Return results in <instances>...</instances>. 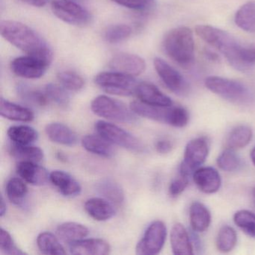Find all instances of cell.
<instances>
[{
    "label": "cell",
    "mask_w": 255,
    "mask_h": 255,
    "mask_svg": "<svg viewBox=\"0 0 255 255\" xmlns=\"http://www.w3.org/2000/svg\"><path fill=\"white\" fill-rule=\"evenodd\" d=\"M2 38L29 56L51 63L53 52L47 41L32 28L20 22L2 20L0 23Z\"/></svg>",
    "instance_id": "obj_1"
},
{
    "label": "cell",
    "mask_w": 255,
    "mask_h": 255,
    "mask_svg": "<svg viewBox=\"0 0 255 255\" xmlns=\"http://www.w3.org/2000/svg\"><path fill=\"white\" fill-rule=\"evenodd\" d=\"M195 33L203 41L224 55L233 68L237 71H246L240 59L243 47L231 34L209 25H198L195 27Z\"/></svg>",
    "instance_id": "obj_2"
},
{
    "label": "cell",
    "mask_w": 255,
    "mask_h": 255,
    "mask_svg": "<svg viewBox=\"0 0 255 255\" xmlns=\"http://www.w3.org/2000/svg\"><path fill=\"white\" fill-rule=\"evenodd\" d=\"M162 47L165 54L180 66L189 67L193 62V32L186 26H179L170 30L164 37Z\"/></svg>",
    "instance_id": "obj_3"
},
{
    "label": "cell",
    "mask_w": 255,
    "mask_h": 255,
    "mask_svg": "<svg viewBox=\"0 0 255 255\" xmlns=\"http://www.w3.org/2000/svg\"><path fill=\"white\" fill-rule=\"evenodd\" d=\"M91 109L96 116L108 120L122 123H133L136 115L123 103L106 95H100L93 100Z\"/></svg>",
    "instance_id": "obj_4"
},
{
    "label": "cell",
    "mask_w": 255,
    "mask_h": 255,
    "mask_svg": "<svg viewBox=\"0 0 255 255\" xmlns=\"http://www.w3.org/2000/svg\"><path fill=\"white\" fill-rule=\"evenodd\" d=\"M95 129L103 138L115 145L135 153L144 151L145 147L141 140L117 125L105 121H98L95 124Z\"/></svg>",
    "instance_id": "obj_5"
},
{
    "label": "cell",
    "mask_w": 255,
    "mask_h": 255,
    "mask_svg": "<svg viewBox=\"0 0 255 255\" xmlns=\"http://www.w3.org/2000/svg\"><path fill=\"white\" fill-rule=\"evenodd\" d=\"M95 83L107 94L123 97L135 94L138 85L132 76L116 71L100 73L95 77Z\"/></svg>",
    "instance_id": "obj_6"
},
{
    "label": "cell",
    "mask_w": 255,
    "mask_h": 255,
    "mask_svg": "<svg viewBox=\"0 0 255 255\" xmlns=\"http://www.w3.org/2000/svg\"><path fill=\"white\" fill-rule=\"evenodd\" d=\"M204 84L210 92L230 102L243 103L249 98L247 88L236 80L211 76L205 79Z\"/></svg>",
    "instance_id": "obj_7"
},
{
    "label": "cell",
    "mask_w": 255,
    "mask_h": 255,
    "mask_svg": "<svg viewBox=\"0 0 255 255\" xmlns=\"http://www.w3.org/2000/svg\"><path fill=\"white\" fill-rule=\"evenodd\" d=\"M209 142L204 137L194 138L186 144L183 161L180 167V175L189 178L195 170L205 162L209 154Z\"/></svg>",
    "instance_id": "obj_8"
},
{
    "label": "cell",
    "mask_w": 255,
    "mask_h": 255,
    "mask_svg": "<svg viewBox=\"0 0 255 255\" xmlns=\"http://www.w3.org/2000/svg\"><path fill=\"white\" fill-rule=\"evenodd\" d=\"M167 237V228L162 221L152 222L135 248L138 255H155L163 249Z\"/></svg>",
    "instance_id": "obj_9"
},
{
    "label": "cell",
    "mask_w": 255,
    "mask_h": 255,
    "mask_svg": "<svg viewBox=\"0 0 255 255\" xmlns=\"http://www.w3.org/2000/svg\"><path fill=\"white\" fill-rule=\"evenodd\" d=\"M53 14L65 23L77 26H84L92 21V15L80 4L65 0H55L52 2Z\"/></svg>",
    "instance_id": "obj_10"
},
{
    "label": "cell",
    "mask_w": 255,
    "mask_h": 255,
    "mask_svg": "<svg viewBox=\"0 0 255 255\" xmlns=\"http://www.w3.org/2000/svg\"><path fill=\"white\" fill-rule=\"evenodd\" d=\"M153 65L159 78L171 92L180 96L187 94L189 84L175 68L159 57L155 58Z\"/></svg>",
    "instance_id": "obj_11"
},
{
    "label": "cell",
    "mask_w": 255,
    "mask_h": 255,
    "mask_svg": "<svg viewBox=\"0 0 255 255\" xmlns=\"http://www.w3.org/2000/svg\"><path fill=\"white\" fill-rule=\"evenodd\" d=\"M50 64L32 56H20L11 62V68L15 75L25 79H38L44 75Z\"/></svg>",
    "instance_id": "obj_12"
},
{
    "label": "cell",
    "mask_w": 255,
    "mask_h": 255,
    "mask_svg": "<svg viewBox=\"0 0 255 255\" xmlns=\"http://www.w3.org/2000/svg\"><path fill=\"white\" fill-rule=\"evenodd\" d=\"M109 66L113 71L135 77L144 72L146 64L144 59L137 55L120 53L110 59Z\"/></svg>",
    "instance_id": "obj_13"
},
{
    "label": "cell",
    "mask_w": 255,
    "mask_h": 255,
    "mask_svg": "<svg viewBox=\"0 0 255 255\" xmlns=\"http://www.w3.org/2000/svg\"><path fill=\"white\" fill-rule=\"evenodd\" d=\"M194 183L205 194L217 192L222 185V179L217 170L213 167H200L192 174Z\"/></svg>",
    "instance_id": "obj_14"
},
{
    "label": "cell",
    "mask_w": 255,
    "mask_h": 255,
    "mask_svg": "<svg viewBox=\"0 0 255 255\" xmlns=\"http://www.w3.org/2000/svg\"><path fill=\"white\" fill-rule=\"evenodd\" d=\"M16 171L25 182L33 186H44L50 180L48 171L36 162H18Z\"/></svg>",
    "instance_id": "obj_15"
},
{
    "label": "cell",
    "mask_w": 255,
    "mask_h": 255,
    "mask_svg": "<svg viewBox=\"0 0 255 255\" xmlns=\"http://www.w3.org/2000/svg\"><path fill=\"white\" fill-rule=\"evenodd\" d=\"M69 250L72 255H107L111 247L102 239H82L69 243Z\"/></svg>",
    "instance_id": "obj_16"
},
{
    "label": "cell",
    "mask_w": 255,
    "mask_h": 255,
    "mask_svg": "<svg viewBox=\"0 0 255 255\" xmlns=\"http://www.w3.org/2000/svg\"><path fill=\"white\" fill-rule=\"evenodd\" d=\"M135 94L140 101L148 105L163 107H171L173 105L171 98L152 83L147 82L138 83Z\"/></svg>",
    "instance_id": "obj_17"
},
{
    "label": "cell",
    "mask_w": 255,
    "mask_h": 255,
    "mask_svg": "<svg viewBox=\"0 0 255 255\" xmlns=\"http://www.w3.org/2000/svg\"><path fill=\"white\" fill-rule=\"evenodd\" d=\"M50 180L64 196L75 197L81 193L82 187L79 182L65 171L60 170L52 171Z\"/></svg>",
    "instance_id": "obj_18"
},
{
    "label": "cell",
    "mask_w": 255,
    "mask_h": 255,
    "mask_svg": "<svg viewBox=\"0 0 255 255\" xmlns=\"http://www.w3.org/2000/svg\"><path fill=\"white\" fill-rule=\"evenodd\" d=\"M45 132L48 138L56 144L73 147L78 143L77 134L64 124H49L46 126Z\"/></svg>",
    "instance_id": "obj_19"
},
{
    "label": "cell",
    "mask_w": 255,
    "mask_h": 255,
    "mask_svg": "<svg viewBox=\"0 0 255 255\" xmlns=\"http://www.w3.org/2000/svg\"><path fill=\"white\" fill-rule=\"evenodd\" d=\"M170 242L174 255H193V247L189 234L182 224H174L170 234Z\"/></svg>",
    "instance_id": "obj_20"
},
{
    "label": "cell",
    "mask_w": 255,
    "mask_h": 255,
    "mask_svg": "<svg viewBox=\"0 0 255 255\" xmlns=\"http://www.w3.org/2000/svg\"><path fill=\"white\" fill-rule=\"evenodd\" d=\"M84 208L89 216L98 222L109 220L116 214L113 203L104 198H92L87 200Z\"/></svg>",
    "instance_id": "obj_21"
},
{
    "label": "cell",
    "mask_w": 255,
    "mask_h": 255,
    "mask_svg": "<svg viewBox=\"0 0 255 255\" xmlns=\"http://www.w3.org/2000/svg\"><path fill=\"white\" fill-rule=\"evenodd\" d=\"M0 114L2 117L14 122H31L35 115L30 109L10 102L4 98L0 101Z\"/></svg>",
    "instance_id": "obj_22"
},
{
    "label": "cell",
    "mask_w": 255,
    "mask_h": 255,
    "mask_svg": "<svg viewBox=\"0 0 255 255\" xmlns=\"http://www.w3.org/2000/svg\"><path fill=\"white\" fill-rule=\"evenodd\" d=\"M82 145L89 153L103 157H113L116 153L113 144L101 135H86L82 138Z\"/></svg>",
    "instance_id": "obj_23"
},
{
    "label": "cell",
    "mask_w": 255,
    "mask_h": 255,
    "mask_svg": "<svg viewBox=\"0 0 255 255\" xmlns=\"http://www.w3.org/2000/svg\"><path fill=\"white\" fill-rule=\"evenodd\" d=\"M170 107H163L148 105L139 101L131 103L129 108L136 116H141L154 122L167 124Z\"/></svg>",
    "instance_id": "obj_24"
},
{
    "label": "cell",
    "mask_w": 255,
    "mask_h": 255,
    "mask_svg": "<svg viewBox=\"0 0 255 255\" xmlns=\"http://www.w3.org/2000/svg\"><path fill=\"white\" fill-rule=\"evenodd\" d=\"M191 226L195 232L203 233L207 231L211 223L210 210L202 203L194 201L189 208Z\"/></svg>",
    "instance_id": "obj_25"
},
{
    "label": "cell",
    "mask_w": 255,
    "mask_h": 255,
    "mask_svg": "<svg viewBox=\"0 0 255 255\" xmlns=\"http://www.w3.org/2000/svg\"><path fill=\"white\" fill-rule=\"evenodd\" d=\"M97 192L113 204H122L125 201V192L119 183L112 178L100 180L95 185Z\"/></svg>",
    "instance_id": "obj_26"
},
{
    "label": "cell",
    "mask_w": 255,
    "mask_h": 255,
    "mask_svg": "<svg viewBox=\"0 0 255 255\" xmlns=\"http://www.w3.org/2000/svg\"><path fill=\"white\" fill-rule=\"evenodd\" d=\"M56 234L61 240L70 243L86 238L89 236V230L83 224L68 222L58 226Z\"/></svg>",
    "instance_id": "obj_27"
},
{
    "label": "cell",
    "mask_w": 255,
    "mask_h": 255,
    "mask_svg": "<svg viewBox=\"0 0 255 255\" xmlns=\"http://www.w3.org/2000/svg\"><path fill=\"white\" fill-rule=\"evenodd\" d=\"M253 136L252 128L247 125L236 127L228 134L225 141L226 148L239 150L243 148L250 143Z\"/></svg>",
    "instance_id": "obj_28"
},
{
    "label": "cell",
    "mask_w": 255,
    "mask_h": 255,
    "mask_svg": "<svg viewBox=\"0 0 255 255\" xmlns=\"http://www.w3.org/2000/svg\"><path fill=\"white\" fill-rule=\"evenodd\" d=\"M234 21L245 32L255 33V1L242 5L236 12Z\"/></svg>",
    "instance_id": "obj_29"
},
{
    "label": "cell",
    "mask_w": 255,
    "mask_h": 255,
    "mask_svg": "<svg viewBox=\"0 0 255 255\" xmlns=\"http://www.w3.org/2000/svg\"><path fill=\"white\" fill-rule=\"evenodd\" d=\"M8 138L14 144L29 145L37 141L38 133L35 128L28 125H16L8 128Z\"/></svg>",
    "instance_id": "obj_30"
},
{
    "label": "cell",
    "mask_w": 255,
    "mask_h": 255,
    "mask_svg": "<svg viewBox=\"0 0 255 255\" xmlns=\"http://www.w3.org/2000/svg\"><path fill=\"white\" fill-rule=\"evenodd\" d=\"M10 154L12 157L18 160L28 161L38 163L44 159V153L40 147L29 145H20V144H13L10 147Z\"/></svg>",
    "instance_id": "obj_31"
},
{
    "label": "cell",
    "mask_w": 255,
    "mask_h": 255,
    "mask_svg": "<svg viewBox=\"0 0 255 255\" xmlns=\"http://www.w3.org/2000/svg\"><path fill=\"white\" fill-rule=\"evenodd\" d=\"M37 246L41 253L50 255H64L66 251L57 237L50 232H42L37 237Z\"/></svg>",
    "instance_id": "obj_32"
},
{
    "label": "cell",
    "mask_w": 255,
    "mask_h": 255,
    "mask_svg": "<svg viewBox=\"0 0 255 255\" xmlns=\"http://www.w3.org/2000/svg\"><path fill=\"white\" fill-rule=\"evenodd\" d=\"M28 187L23 179H10L7 183L6 194L8 199L15 205L23 206L28 195Z\"/></svg>",
    "instance_id": "obj_33"
},
{
    "label": "cell",
    "mask_w": 255,
    "mask_h": 255,
    "mask_svg": "<svg viewBox=\"0 0 255 255\" xmlns=\"http://www.w3.org/2000/svg\"><path fill=\"white\" fill-rule=\"evenodd\" d=\"M17 92L22 100L35 107H44L48 104L49 99L45 92L33 89L27 85H17Z\"/></svg>",
    "instance_id": "obj_34"
},
{
    "label": "cell",
    "mask_w": 255,
    "mask_h": 255,
    "mask_svg": "<svg viewBox=\"0 0 255 255\" xmlns=\"http://www.w3.org/2000/svg\"><path fill=\"white\" fill-rule=\"evenodd\" d=\"M237 234L232 227L224 225L219 229L216 237V247L222 253H228L235 248Z\"/></svg>",
    "instance_id": "obj_35"
},
{
    "label": "cell",
    "mask_w": 255,
    "mask_h": 255,
    "mask_svg": "<svg viewBox=\"0 0 255 255\" xmlns=\"http://www.w3.org/2000/svg\"><path fill=\"white\" fill-rule=\"evenodd\" d=\"M66 90L63 86L53 83H49L44 88L49 101H53L62 108H66L70 104V96Z\"/></svg>",
    "instance_id": "obj_36"
},
{
    "label": "cell",
    "mask_w": 255,
    "mask_h": 255,
    "mask_svg": "<svg viewBox=\"0 0 255 255\" xmlns=\"http://www.w3.org/2000/svg\"><path fill=\"white\" fill-rule=\"evenodd\" d=\"M234 223L247 235L255 238V214L249 210L237 211L234 216Z\"/></svg>",
    "instance_id": "obj_37"
},
{
    "label": "cell",
    "mask_w": 255,
    "mask_h": 255,
    "mask_svg": "<svg viewBox=\"0 0 255 255\" xmlns=\"http://www.w3.org/2000/svg\"><path fill=\"white\" fill-rule=\"evenodd\" d=\"M57 78L60 84L67 90L79 92L84 87L83 77L74 71H61L58 74Z\"/></svg>",
    "instance_id": "obj_38"
},
{
    "label": "cell",
    "mask_w": 255,
    "mask_h": 255,
    "mask_svg": "<svg viewBox=\"0 0 255 255\" xmlns=\"http://www.w3.org/2000/svg\"><path fill=\"white\" fill-rule=\"evenodd\" d=\"M217 165L223 171L232 172L240 168L241 159L235 150L226 148L218 157Z\"/></svg>",
    "instance_id": "obj_39"
},
{
    "label": "cell",
    "mask_w": 255,
    "mask_h": 255,
    "mask_svg": "<svg viewBox=\"0 0 255 255\" xmlns=\"http://www.w3.org/2000/svg\"><path fill=\"white\" fill-rule=\"evenodd\" d=\"M132 34L130 26L126 24H117L107 28L104 38L110 44H118L128 39Z\"/></svg>",
    "instance_id": "obj_40"
},
{
    "label": "cell",
    "mask_w": 255,
    "mask_h": 255,
    "mask_svg": "<svg viewBox=\"0 0 255 255\" xmlns=\"http://www.w3.org/2000/svg\"><path fill=\"white\" fill-rule=\"evenodd\" d=\"M189 115L187 110L182 107H172L169 109L167 125L174 128H182L189 123Z\"/></svg>",
    "instance_id": "obj_41"
},
{
    "label": "cell",
    "mask_w": 255,
    "mask_h": 255,
    "mask_svg": "<svg viewBox=\"0 0 255 255\" xmlns=\"http://www.w3.org/2000/svg\"><path fill=\"white\" fill-rule=\"evenodd\" d=\"M0 249L1 252L5 255H26V252H23L16 246L11 234L2 228L0 230Z\"/></svg>",
    "instance_id": "obj_42"
},
{
    "label": "cell",
    "mask_w": 255,
    "mask_h": 255,
    "mask_svg": "<svg viewBox=\"0 0 255 255\" xmlns=\"http://www.w3.org/2000/svg\"><path fill=\"white\" fill-rule=\"evenodd\" d=\"M118 5L129 9L139 11H148L155 6V0H113Z\"/></svg>",
    "instance_id": "obj_43"
},
{
    "label": "cell",
    "mask_w": 255,
    "mask_h": 255,
    "mask_svg": "<svg viewBox=\"0 0 255 255\" xmlns=\"http://www.w3.org/2000/svg\"><path fill=\"white\" fill-rule=\"evenodd\" d=\"M188 184H189V178L187 177L180 175L179 178L174 179L168 188L170 196L172 198L179 196L186 189Z\"/></svg>",
    "instance_id": "obj_44"
},
{
    "label": "cell",
    "mask_w": 255,
    "mask_h": 255,
    "mask_svg": "<svg viewBox=\"0 0 255 255\" xmlns=\"http://www.w3.org/2000/svg\"><path fill=\"white\" fill-rule=\"evenodd\" d=\"M240 59L246 71L255 63V47H243Z\"/></svg>",
    "instance_id": "obj_45"
},
{
    "label": "cell",
    "mask_w": 255,
    "mask_h": 255,
    "mask_svg": "<svg viewBox=\"0 0 255 255\" xmlns=\"http://www.w3.org/2000/svg\"><path fill=\"white\" fill-rule=\"evenodd\" d=\"M155 148L157 153H160V154H167L174 148V144L170 140L160 139L156 141Z\"/></svg>",
    "instance_id": "obj_46"
},
{
    "label": "cell",
    "mask_w": 255,
    "mask_h": 255,
    "mask_svg": "<svg viewBox=\"0 0 255 255\" xmlns=\"http://www.w3.org/2000/svg\"><path fill=\"white\" fill-rule=\"evenodd\" d=\"M21 2L34 7H43L46 5L49 0H20Z\"/></svg>",
    "instance_id": "obj_47"
},
{
    "label": "cell",
    "mask_w": 255,
    "mask_h": 255,
    "mask_svg": "<svg viewBox=\"0 0 255 255\" xmlns=\"http://www.w3.org/2000/svg\"><path fill=\"white\" fill-rule=\"evenodd\" d=\"M6 204H5L3 197L2 196V198H1V204H0V216H1V217H3V216L6 214Z\"/></svg>",
    "instance_id": "obj_48"
},
{
    "label": "cell",
    "mask_w": 255,
    "mask_h": 255,
    "mask_svg": "<svg viewBox=\"0 0 255 255\" xmlns=\"http://www.w3.org/2000/svg\"><path fill=\"white\" fill-rule=\"evenodd\" d=\"M206 55H207V56L209 59H210L213 61H216L219 59V56H217V54H216V53H214L212 51H207V53H206Z\"/></svg>",
    "instance_id": "obj_49"
},
{
    "label": "cell",
    "mask_w": 255,
    "mask_h": 255,
    "mask_svg": "<svg viewBox=\"0 0 255 255\" xmlns=\"http://www.w3.org/2000/svg\"><path fill=\"white\" fill-rule=\"evenodd\" d=\"M251 159H252V163L255 166V146L251 152Z\"/></svg>",
    "instance_id": "obj_50"
},
{
    "label": "cell",
    "mask_w": 255,
    "mask_h": 255,
    "mask_svg": "<svg viewBox=\"0 0 255 255\" xmlns=\"http://www.w3.org/2000/svg\"><path fill=\"white\" fill-rule=\"evenodd\" d=\"M57 158L59 160L64 161V162H66L67 161L66 156L63 153H61V152L57 153Z\"/></svg>",
    "instance_id": "obj_51"
},
{
    "label": "cell",
    "mask_w": 255,
    "mask_h": 255,
    "mask_svg": "<svg viewBox=\"0 0 255 255\" xmlns=\"http://www.w3.org/2000/svg\"><path fill=\"white\" fill-rule=\"evenodd\" d=\"M65 1H69V2H76V3L81 4L86 2V0H65Z\"/></svg>",
    "instance_id": "obj_52"
},
{
    "label": "cell",
    "mask_w": 255,
    "mask_h": 255,
    "mask_svg": "<svg viewBox=\"0 0 255 255\" xmlns=\"http://www.w3.org/2000/svg\"><path fill=\"white\" fill-rule=\"evenodd\" d=\"M252 197H253L254 204L255 206V188H254L253 190H252Z\"/></svg>",
    "instance_id": "obj_53"
}]
</instances>
